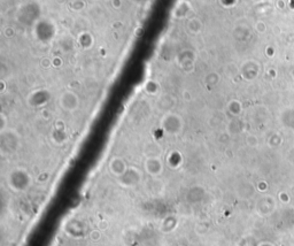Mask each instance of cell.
Instances as JSON below:
<instances>
[{"label": "cell", "instance_id": "cell-8", "mask_svg": "<svg viewBox=\"0 0 294 246\" xmlns=\"http://www.w3.org/2000/svg\"><path fill=\"white\" fill-rule=\"evenodd\" d=\"M100 238V232L98 230H95L93 232H91V239L93 241H98Z\"/></svg>", "mask_w": 294, "mask_h": 246}, {"label": "cell", "instance_id": "cell-5", "mask_svg": "<svg viewBox=\"0 0 294 246\" xmlns=\"http://www.w3.org/2000/svg\"><path fill=\"white\" fill-rule=\"evenodd\" d=\"M108 168H109V171H111L114 176L118 177L119 179V177H121L122 175L125 173V171H127L129 167L127 166V164H125V161L122 159V158L115 157V158H113L111 161H109Z\"/></svg>", "mask_w": 294, "mask_h": 246}, {"label": "cell", "instance_id": "cell-7", "mask_svg": "<svg viewBox=\"0 0 294 246\" xmlns=\"http://www.w3.org/2000/svg\"><path fill=\"white\" fill-rule=\"evenodd\" d=\"M209 229H211V225H209V223L206 222V221L200 222L196 226V234H199V235L208 234Z\"/></svg>", "mask_w": 294, "mask_h": 246}, {"label": "cell", "instance_id": "cell-2", "mask_svg": "<svg viewBox=\"0 0 294 246\" xmlns=\"http://www.w3.org/2000/svg\"><path fill=\"white\" fill-rule=\"evenodd\" d=\"M161 127H162L166 134L176 136L182 132L184 123L179 116L171 114V115L164 116L162 122H161Z\"/></svg>", "mask_w": 294, "mask_h": 246}, {"label": "cell", "instance_id": "cell-3", "mask_svg": "<svg viewBox=\"0 0 294 246\" xmlns=\"http://www.w3.org/2000/svg\"><path fill=\"white\" fill-rule=\"evenodd\" d=\"M118 182L124 187H135L141 182V173L135 167H129L127 171L118 179Z\"/></svg>", "mask_w": 294, "mask_h": 246}, {"label": "cell", "instance_id": "cell-1", "mask_svg": "<svg viewBox=\"0 0 294 246\" xmlns=\"http://www.w3.org/2000/svg\"><path fill=\"white\" fill-rule=\"evenodd\" d=\"M8 186L15 192H24L31 184V177L27 170L16 168L8 175Z\"/></svg>", "mask_w": 294, "mask_h": 246}, {"label": "cell", "instance_id": "cell-6", "mask_svg": "<svg viewBox=\"0 0 294 246\" xmlns=\"http://www.w3.org/2000/svg\"><path fill=\"white\" fill-rule=\"evenodd\" d=\"M60 103H61V107H62L64 111L73 112V111H76V108L78 107V99H77L75 93L66 92L63 93L62 97H61Z\"/></svg>", "mask_w": 294, "mask_h": 246}, {"label": "cell", "instance_id": "cell-4", "mask_svg": "<svg viewBox=\"0 0 294 246\" xmlns=\"http://www.w3.org/2000/svg\"><path fill=\"white\" fill-rule=\"evenodd\" d=\"M144 167H145V170H146V173L153 177L160 176L163 171L162 161L157 157L147 158V159L145 160Z\"/></svg>", "mask_w": 294, "mask_h": 246}]
</instances>
